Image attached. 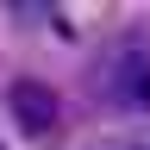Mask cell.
I'll list each match as a JSON object with an SVG mask.
<instances>
[{
    "mask_svg": "<svg viewBox=\"0 0 150 150\" xmlns=\"http://www.w3.org/2000/svg\"><path fill=\"white\" fill-rule=\"evenodd\" d=\"M94 94L106 106H150V56L138 44H112L94 63Z\"/></svg>",
    "mask_w": 150,
    "mask_h": 150,
    "instance_id": "obj_1",
    "label": "cell"
},
{
    "mask_svg": "<svg viewBox=\"0 0 150 150\" xmlns=\"http://www.w3.org/2000/svg\"><path fill=\"white\" fill-rule=\"evenodd\" d=\"M6 106H13V119L25 125L31 138H56V125H63V100H56L44 81H13Z\"/></svg>",
    "mask_w": 150,
    "mask_h": 150,
    "instance_id": "obj_2",
    "label": "cell"
}]
</instances>
